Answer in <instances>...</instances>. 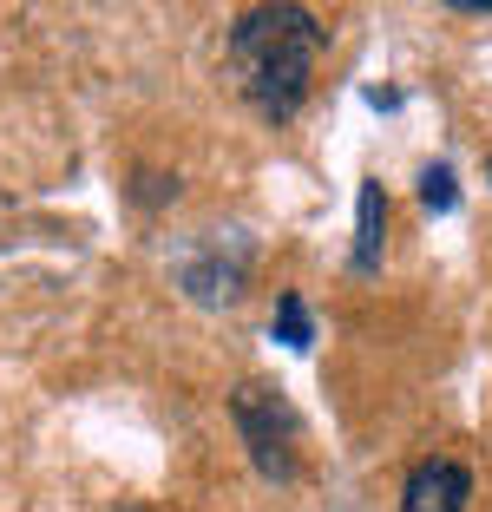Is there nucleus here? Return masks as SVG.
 I'll return each mask as SVG.
<instances>
[{
    "mask_svg": "<svg viewBox=\"0 0 492 512\" xmlns=\"http://www.w3.org/2000/svg\"><path fill=\"white\" fill-rule=\"evenodd\" d=\"M328 46V27L309 7H256L237 20L230 33V53H237L243 92L256 99V112L269 119H289V112L309 99V73Z\"/></svg>",
    "mask_w": 492,
    "mask_h": 512,
    "instance_id": "1",
    "label": "nucleus"
},
{
    "mask_svg": "<svg viewBox=\"0 0 492 512\" xmlns=\"http://www.w3.org/2000/svg\"><path fill=\"white\" fill-rule=\"evenodd\" d=\"M237 427H243V440H250L263 480H289V473H296V460H289V407L269 388L250 381V388L237 394Z\"/></svg>",
    "mask_w": 492,
    "mask_h": 512,
    "instance_id": "2",
    "label": "nucleus"
},
{
    "mask_svg": "<svg viewBox=\"0 0 492 512\" xmlns=\"http://www.w3.org/2000/svg\"><path fill=\"white\" fill-rule=\"evenodd\" d=\"M466 499H473V473H466L460 460H420V467L407 473L401 506L407 512H466Z\"/></svg>",
    "mask_w": 492,
    "mask_h": 512,
    "instance_id": "3",
    "label": "nucleus"
},
{
    "mask_svg": "<svg viewBox=\"0 0 492 512\" xmlns=\"http://www.w3.org/2000/svg\"><path fill=\"white\" fill-rule=\"evenodd\" d=\"M381 230H388V197H381V184H361V197H355V270L381 263Z\"/></svg>",
    "mask_w": 492,
    "mask_h": 512,
    "instance_id": "4",
    "label": "nucleus"
},
{
    "mask_svg": "<svg viewBox=\"0 0 492 512\" xmlns=\"http://www.w3.org/2000/svg\"><path fill=\"white\" fill-rule=\"evenodd\" d=\"M420 204H427V211H453V204H460V184H453L447 165H427V171H420Z\"/></svg>",
    "mask_w": 492,
    "mask_h": 512,
    "instance_id": "5",
    "label": "nucleus"
},
{
    "mask_svg": "<svg viewBox=\"0 0 492 512\" xmlns=\"http://www.w3.org/2000/svg\"><path fill=\"white\" fill-rule=\"evenodd\" d=\"M276 335H283V348H309V309H302V296H283V309H276Z\"/></svg>",
    "mask_w": 492,
    "mask_h": 512,
    "instance_id": "6",
    "label": "nucleus"
},
{
    "mask_svg": "<svg viewBox=\"0 0 492 512\" xmlns=\"http://www.w3.org/2000/svg\"><path fill=\"white\" fill-rule=\"evenodd\" d=\"M486 171H492V158H486Z\"/></svg>",
    "mask_w": 492,
    "mask_h": 512,
    "instance_id": "7",
    "label": "nucleus"
}]
</instances>
